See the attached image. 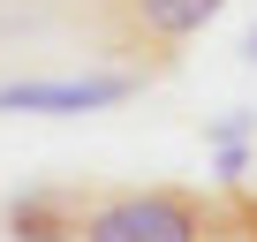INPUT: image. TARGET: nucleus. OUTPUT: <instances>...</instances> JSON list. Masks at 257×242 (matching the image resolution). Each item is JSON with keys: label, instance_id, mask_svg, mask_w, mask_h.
<instances>
[{"label": "nucleus", "instance_id": "nucleus-1", "mask_svg": "<svg viewBox=\"0 0 257 242\" xmlns=\"http://www.w3.org/2000/svg\"><path fill=\"white\" fill-rule=\"evenodd\" d=\"M76 242H249V234H242L234 189L204 197L182 182H128V189L83 197Z\"/></svg>", "mask_w": 257, "mask_h": 242}, {"label": "nucleus", "instance_id": "nucleus-2", "mask_svg": "<svg viewBox=\"0 0 257 242\" xmlns=\"http://www.w3.org/2000/svg\"><path fill=\"white\" fill-rule=\"evenodd\" d=\"M227 0H91V31L121 68H174Z\"/></svg>", "mask_w": 257, "mask_h": 242}, {"label": "nucleus", "instance_id": "nucleus-3", "mask_svg": "<svg viewBox=\"0 0 257 242\" xmlns=\"http://www.w3.org/2000/svg\"><path fill=\"white\" fill-rule=\"evenodd\" d=\"M144 91V68H106V76H46V83H0V113H91Z\"/></svg>", "mask_w": 257, "mask_h": 242}, {"label": "nucleus", "instance_id": "nucleus-4", "mask_svg": "<svg viewBox=\"0 0 257 242\" xmlns=\"http://www.w3.org/2000/svg\"><path fill=\"white\" fill-rule=\"evenodd\" d=\"M76 219H83L76 189H23L0 212V234L8 242H76Z\"/></svg>", "mask_w": 257, "mask_h": 242}, {"label": "nucleus", "instance_id": "nucleus-5", "mask_svg": "<svg viewBox=\"0 0 257 242\" xmlns=\"http://www.w3.org/2000/svg\"><path fill=\"white\" fill-rule=\"evenodd\" d=\"M249 129H257V113L227 106V113H212V121H204V144H249Z\"/></svg>", "mask_w": 257, "mask_h": 242}, {"label": "nucleus", "instance_id": "nucleus-6", "mask_svg": "<svg viewBox=\"0 0 257 242\" xmlns=\"http://www.w3.org/2000/svg\"><path fill=\"white\" fill-rule=\"evenodd\" d=\"M242 174H249V152L242 144H212V182L219 189H242Z\"/></svg>", "mask_w": 257, "mask_h": 242}, {"label": "nucleus", "instance_id": "nucleus-7", "mask_svg": "<svg viewBox=\"0 0 257 242\" xmlns=\"http://www.w3.org/2000/svg\"><path fill=\"white\" fill-rule=\"evenodd\" d=\"M234 204H242V234L257 242V189H234Z\"/></svg>", "mask_w": 257, "mask_h": 242}, {"label": "nucleus", "instance_id": "nucleus-8", "mask_svg": "<svg viewBox=\"0 0 257 242\" xmlns=\"http://www.w3.org/2000/svg\"><path fill=\"white\" fill-rule=\"evenodd\" d=\"M242 61H257V23H249V38H242Z\"/></svg>", "mask_w": 257, "mask_h": 242}]
</instances>
